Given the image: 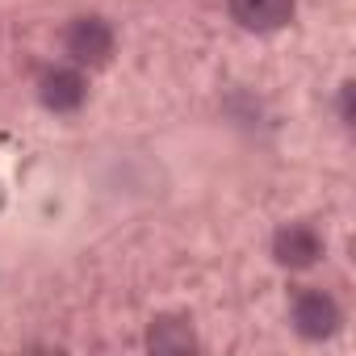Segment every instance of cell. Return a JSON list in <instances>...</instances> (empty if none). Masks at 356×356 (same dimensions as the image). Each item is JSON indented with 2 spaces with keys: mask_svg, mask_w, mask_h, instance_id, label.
<instances>
[{
  "mask_svg": "<svg viewBox=\"0 0 356 356\" xmlns=\"http://www.w3.org/2000/svg\"><path fill=\"white\" fill-rule=\"evenodd\" d=\"M113 47H118V34H113V26H109L105 17H97V13H80V17H72L67 30H63V55H67L76 67H88V72L105 67V63L113 59Z\"/></svg>",
  "mask_w": 356,
  "mask_h": 356,
  "instance_id": "1",
  "label": "cell"
},
{
  "mask_svg": "<svg viewBox=\"0 0 356 356\" xmlns=\"http://www.w3.org/2000/svg\"><path fill=\"white\" fill-rule=\"evenodd\" d=\"M289 318H293V331L310 343H323L331 339L339 327H343V306L335 302V293L318 289V285H306L293 293L289 302Z\"/></svg>",
  "mask_w": 356,
  "mask_h": 356,
  "instance_id": "2",
  "label": "cell"
},
{
  "mask_svg": "<svg viewBox=\"0 0 356 356\" xmlns=\"http://www.w3.org/2000/svg\"><path fill=\"white\" fill-rule=\"evenodd\" d=\"M323 252H327V243H323V235H318L314 222H285L273 235V260L281 268H289V273L314 268L323 260Z\"/></svg>",
  "mask_w": 356,
  "mask_h": 356,
  "instance_id": "3",
  "label": "cell"
},
{
  "mask_svg": "<svg viewBox=\"0 0 356 356\" xmlns=\"http://www.w3.org/2000/svg\"><path fill=\"white\" fill-rule=\"evenodd\" d=\"M38 101L42 109L51 113H76L84 101H88V80H84V67H47L38 76Z\"/></svg>",
  "mask_w": 356,
  "mask_h": 356,
  "instance_id": "4",
  "label": "cell"
},
{
  "mask_svg": "<svg viewBox=\"0 0 356 356\" xmlns=\"http://www.w3.org/2000/svg\"><path fill=\"white\" fill-rule=\"evenodd\" d=\"M227 9L239 30L248 34H277L293 22L298 0H227Z\"/></svg>",
  "mask_w": 356,
  "mask_h": 356,
  "instance_id": "5",
  "label": "cell"
},
{
  "mask_svg": "<svg viewBox=\"0 0 356 356\" xmlns=\"http://www.w3.org/2000/svg\"><path fill=\"white\" fill-rule=\"evenodd\" d=\"M202 339H197V327L189 314H155L151 327H147V352L155 356H189L197 352Z\"/></svg>",
  "mask_w": 356,
  "mask_h": 356,
  "instance_id": "6",
  "label": "cell"
},
{
  "mask_svg": "<svg viewBox=\"0 0 356 356\" xmlns=\"http://www.w3.org/2000/svg\"><path fill=\"white\" fill-rule=\"evenodd\" d=\"M352 97H356V88H352V80H348V84H339V101H335V109H339V126H343V130H352V122H356V109H352Z\"/></svg>",
  "mask_w": 356,
  "mask_h": 356,
  "instance_id": "7",
  "label": "cell"
}]
</instances>
